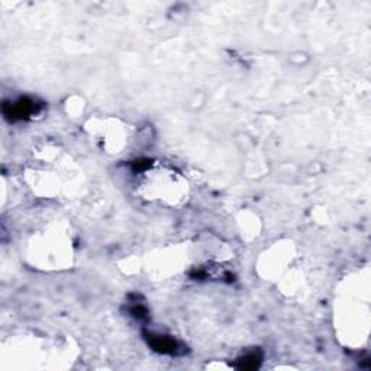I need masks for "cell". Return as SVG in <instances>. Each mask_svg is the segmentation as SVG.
I'll list each match as a JSON object with an SVG mask.
<instances>
[{"label":"cell","mask_w":371,"mask_h":371,"mask_svg":"<svg viewBox=\"0 0 371 371\" xmlns=\"http://www.w3.org/2000/svg\"><path fill=\"white\" fill-rule=\"evenodd\" d=\"M153 347L154 349H158L160 352H174L177 349V344L175 341L165 337H155L153 338Z\"/></svg>","instance_id":"6da1fadb"}]
</instances>
